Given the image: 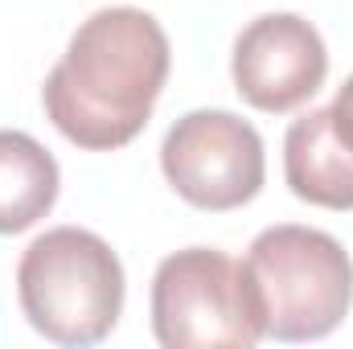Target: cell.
Masks as SVG:
<instances>
[{"label": "cell", "mask_w": 353, "mask_h": 349, "mask_svg": "<svg viewBox=\"0 0 353 349\" xmlns=\"http://www.w3.org/2000/svg\"><path fill=\"white\" fill-rule=\"evenodd\" d=\"M58 161L29 136L0 128V235H21L58 201Z\"/></svg>", "instance_id": "8"}, {"label": "cell", "mask_w": 353, "mask_h": 349, "mask_svg": "<svg viewBox=\"0 0 353 349\" xmlns=\"http://www.w3.org/2000/svg\"><path fill=\"white\" fill-rule=\"evenodd\" d=\"M17 296L41 337L58 346H94L123 312V267L94 230L54 226L25 247Z\"/></svg>", "instance_id": "3"}, {"label": "cell", "mask_w": 353, "mask_h": 349, "mask_svg": "<svg viewBox=\"0 0 353 349\" xmlns=\"http://www.w3.org/2000/svg\"><path fill=\"white\" fill-rule=\"evenodd\" d=\"M152 333L165 349H251L263 341L243 263L214 247H185L152 275Z\"/></svg>", "instance_id": "4"}, {"label": "cell", "mask_w": 353, "mask_h": 349, "mask_svg": "<svg viewBox=\"0 0 353 349\" xmlns=\"http://www.w3.org/2000/svg\"><path fill=\"white\" fill-rule=\"evenodd\" d=\"M283 177L308 206L353 210V148L341 140L329 107H316L288 128Z\"/></svg>", "instance_id": "7"}, {"label": "cell", "mask_w": 353, "mask_h": 349, "mask_svg": "<svg viewBox=\"0 0 353 349\" xmlns=\"http://www.w3.org/2000/svg\"><path fill=\"white\" fill-rule=\"evenodd\" d=\"M333 123H337V132H341V140L353 148V74L345 79V87L337 90V99H333Z\"/></svg>", "instance_id": "9"}, {"label": "cell", "mask_w": 353, "mask_h": 349, "mask_svg": "<svg viewBox=\"0 0 353 349\" xmlns=\"http://www.w3.org/2000/svg\"><path fill=\"white\" fill-rule=\"evenodd\" d=\"M169 79V37L144 8H99L79 25L62 62L50 70L41 103L54 128L87 148L115 152L132 144Z\"/></svg>", "instance_id": "1"}, {"label": "cell", "mask_w": 353, "mask_h": 349, "mask_svg": "<svg viewBox=\"0 0 353 349\" xmlns=\"http://www.w3.org/2000/svg\"><path fill=\"white\" fill-rule=\"evenodd\" d=\"M243 275L263 317V337L321 341L353 304L350 251L316 226H267L251 243Z\"/></svg>", "instance_id": "2"}, {"label": "cell", "mask_w": 353, "mask_h": 349, "mask_svg": "<svg viewBox=\"0 0 353 349\" xmlns=\"http://www.w3.org/2000/svg\"><path fill=\"white\" fill-rule=\"evenodd\" d=\"M161 169L189 206L239 210L263 189V140L234 111H189L161 144Z\"/></svg>", "instance_id": "5"}, {"label": "cell", "mask_w": 353, "mask_h": 349, "mask_svg": "<svg viewBox=\"0 0 353 349\" xmlns=\"http://www.w3.org/2000/svg\"><path fill=\"white\" fill-rule=\"evenodd\" d=\"M230 74L234 90L255 111L283 115L321 90L329 74V50L304 17L267 12L239 33Z\"/></svg>", "instance_id": "6"}]
</instances>
